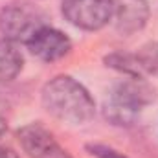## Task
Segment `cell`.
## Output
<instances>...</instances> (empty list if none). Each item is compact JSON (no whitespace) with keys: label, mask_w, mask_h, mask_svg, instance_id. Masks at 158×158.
Here are the masks:
<instances>
[{"label":"cell","mask_w":158,"mask_h":158,"mask_svg":"<svg viewBox=\"0 0 158 158\" xmlns=\"http://www.w3.org/2000/svg\"><path fill=\"white\" fill-rule=\"evenodd\" d=\"M40 99L48 114L70 125H83L96 114V101L92 94L72 76L61 74L50 79L42 86Z\"/></svg>","instance_id":"cell-1"},{"label":"cell","mask_w":158,"mask_h":158,"mask_svg":"<svg viewBox=\"0 0 158 158\" xmlns=\"http://www.w3.org/2000/svg\"><path fill=\"white\" fill-rule=\"evenodd\" d=\"M109 98L116 99L132 110L142 112L145 107L155 103L156 90L145 77H125L112 86Z\"/></svg>","instance_id":"cell-6"},{"label":"cell","mask_w":158,"mask_h":158,"mask_svg":"<svg viewBox=\"0 0 158 158\" xmlns=\"http://www.w3.org/2000/svg\"><path fill=\"white\" fill-rule=\"evenodd\" d=\"M112 20L121 35H134L147 26L149 4L147 0H110Z\"/></svg>","instance_id":"cell-7"},{"label":"cell","mask_w":158,"mask_h":158,"mask_svg":"<svg viewBox=\"0 0 158 158\" xmlns=\"http://www.w3.org/2000/svg\"><path fill=\"white\" fill-rule=\"evenodd\" d=\"M17 140L30 158H74L40 123H28L17 131Z\"/></svg>","instance_id":"cell-4"},{"label":"cell","mask_w":158,"mask_h":158,"mask_svg":"<svg viewBox=\"0 0 158 158\" xmlns=\"http://www.w3.org/2000/svg\"><path fill=\"white\" fill-rule=\"evenodd\" d=\"M103 63L107 68L121 74L123 77H145V72H143L136 53L116 50V52L107 53L103 57Z\"/></svg>","instance_id":"cell-9"},{"label":"cell","mask_w":158,"mask_h":158,"mask_svg":"<svg viewBox=\"0 0 158 158\" xmlns=\"http://www.w3.org/2000/svg\"><path fill=\"white\" fill-rule=\"evenodd\" d=\"M103 116L114 127H132L140 116V112L121 105L119 101L112 99V98H109L103 103Z\"/></svg>","instance_id":"cell-10"},{"label":"cell","mask_w":158,"mask_h":158,"mask_svg":"<svg viewBox=\"0 0 158 158\" xmlns=\"http://www.w3.org/2000/svg\"><path fill=\"white\" fill-rule=\"evenodd\" d=\"M138 61L145 72V76H153L158 77V40H149L145 44L140 46V50L136 52Z\"/></svg>","instance_id":"cell-11"},{"label":"cell","mask_w":158,"mask_h":158,"mask_svg":"<svg viewBox=\"0 0 158 158\" xmlns=\"http://www.w3.org/2000/svg\"><path fill=\"white\" fill-rule=\"evenodd\" d=\"M6 132H7V121H6V118L0 116V138H2Z\"/></svg>","instance_id":"cell-14"},{"label":"cell","mask_w":158,"mask_h":158,"mask_svg":"<svg viewBox=\"0 0 158 158\" xmlns=\"http://www.w3.org/2000/svg\"><path fill=\"white\" fill-rule=\"evenodd\" d=\"M0 158H20L11 147L7 145H0Z\"/></svg>","instance_id":"cell-13"},{"label":"cell","mask_w":158,"mask_h":158,"mask_svg":"<svg viewBox=\"0 0 158 158\" xmlns=\"http://www.w3.org/2000/svg\"><path fill=\"white\" fill-rule=\"evenodd\" d=\"M61 13L68 24L83 31H98L112 20L110 0H63Z\"/></svg>","instance_id":"cell-3"},{"label":"cell","mask_w":158,"mask_h":158,"mask_svg":"<svg viewBox=\"0 0 158 158\" xmlns=\"http://www.w3.org/2000/svg\"><path fill=\"white\" fill-rule=\"evenodd\" d=\"M42 26H46V17L33 2L13 0L0 9V33L15 44L26 46Z\"/></svg>","instance_id":"cell-2"},{"label":"cell","mask_w":158,"mask_h":158,"mask_svg":"<svg viewBox=\"0 0 158 158\" xmlns=\"http://www.w3.org/2000/svg\"><path fill=\"white\" fill-rule=\"evenodd\" d=\"M85 149L92 158H127L123 153H119L118 149H114L110 145H105V143H88Z\"/></svg>","instance_id":"cell-12"},{"label":"cell","mask_w":158,"mask_h":158,"mask_svg":"<svg viewBox=\"0 0 158 158\" xmlns=\"http://www.w3.org/2000/svg\"><path fill=\"white\" fill-rule=\"evenodd\" d=\"M24 68V55L19 44L0 37V83L13 81Z\"/></svg>","instance_id":"cell-8"},{"label":"cell","mask_w":158,"mask_h":158,"mask_svg":"<svg viewBox=\"0 0 158 158\" xmlns=\"http://www.w3.org/2000/svg\"><path fill=\"white\" fill-rule=\"evenodd\" d=\"M26 48L42 63H55L64 59L72 52V40L64 31L46 24L26 42Z\"/></svg>","instance_id":"cell-5"}]
</instances>
